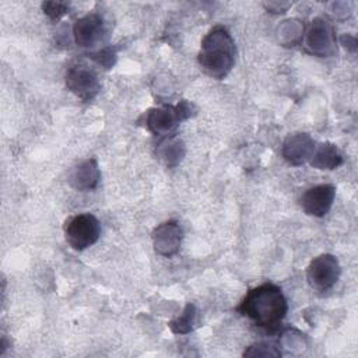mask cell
Returning <instances> with one entry per match:
<instances>
[{"label": "cell", "instance_id": "cell-1", "mask_svg": "<svg viewBox=\"0 0 358 358\" xmlns=\"http://www.w3.org/2000/svg\"><path fill=\"white\" fill-rule=\"evenodd\" d=\"M238 310L255 324L264 329H274L285 317L288 303L278 285L264 282L246 292Z\"/></svg>", "mask_w": 358, "mask_h": 358}, {"label": "cell", "instance_id": "cell-2", "mask_svg": "<svg viewBox=\"0 0 358 358\" xmlns=\"http://www.w3.org/2000/svg\"><path fill=\"white\" fill-rule=\"evenodd\" d=\"M235 55L236 48L231 34L225 27L217 25L203 38L197 60L207 76L222 80L232 70Z\"/></svg>", "mask_w": 358, "mask_h": 358}, {"label": "cell", "instance_id": "cell-3", "mask_svg": "<svg viewBox=\"0 0 358 358\" xmlns=\"http://www.w3.org/2000/svg\"><path fill=\"white\" fill-rule=\"evenodd\" d=\"M66 242L74 250H84L98 242L101 236V224L94 214L83 213L73 215L64 222Z\"/></svg>", "mask_w": 358, "mask_h": 358}, {"label": "cell", "instance_id": "cell-4", "mask_svg": "<svg viewBox=\"0 0 358 358\" xmlns=\"http://www.w3.org/2000/svg\"><path fill=\"white\" fill-rule=\"evenodd\" d=\"M192 112V105L186 101H180L178 105H165L161 108H152L145 116L147 129L155 136H169L175 131L178 124L187 119Z\"/></svg>", "mask_w": 358, "mask_h": 358}, {"label": "cell", "instance_id": "cell-5", "mask_svg": "<svg viewBox=\"0 0 358 358\" xmlns=\"http://www.w3.org/2000/svg\"><path fill=\"white\" fill-rule=\"evenodd\" d=\"M66 87L81 101H91L101 88L98 73L85 62L73 63L66 71Z\"/></svg>", "mask_w": 358, "mask_h": 358}, {"label": "cell", "instance_id": "cell-6", "mask_svg": "<svg viewBox=\"0 0 358 358\" xmlns=\"http://www.w3.org/2000/svg\"><path fill=\"white\" fill-rule=\"evenodd\" d=\"M341 274V267L336 256L323 253L315 257L306 268V280L316 291H329L336 285Z\"/></svg>", "mask_w": 358, "mask_h": 358}, {"label": "cell", "instance_id": "cell-7", "mask_svg": "<svg viewBox=\"0 0 358 358\" xmlns=\"http://www.w3.org/2000/svg\"><path fill=\"white\" fill-rule=\"evenodd\" d=\"M103 17L98 13L87 14L78 18L73 25V36L77 46L94 49L106 42L109 34Z\"/></svg>", "mask_w": 358, "mask_h": 358}, {"label": "cell", "instance_id": "cell-8", "mask_svg": "<svg viewBox=\"0 0 358 358\" xmlns=\"http://www.w3.org/2000/svg\"><path fill=\"white\" fill-rule=\"evenodd\" d=\"M306 45L313 55H317L320 57H327L334 55L337 49H336V36H334L331 24L322 17L315 18L310 22L306 32Z\"/></svg>", "mask_w": 358, "mask_h": 358}, {"label": "cell", "instance_id": "cell-9", "mask_svg": "<svg viewBox=\"0 0 358 358\" xmlns=\"http://www.w3.org/2000/svg\"><path fill=\"white\" fill-rule=\"evenodd\" d=\"M336 187L333 185H316L306 189L299 197L302 211L312 217H324L334 201Z\"/></svg>", "mask_w": 358, "mask_h": 358}, {"label": "cell", "instance_id": "cell-10", "mask_svg": "<svg viewBox=\"0 0 358 358\" xmlns=\"http://www.w3.org/2000/svg\"><path fill=\"white\" fill-rule=\"evenodd\" d=\"M154 249L158 255L171 257L176 255L182 243V228L176 221H165L152 232Z\"/></svg>", "mask_w": 358, "mask_h": 358}, {"label": "cell", "instance_id": "cell-11", "mask_svg": "<svg viewBox=\"0 0 358 358\" xmlns=\"http://www.w3.org/2000/svg\"><path fill=\"white\" fill-rule=\"evenodd\" d=\"M313 138L306 133L289 134L282 144V157L294 166H299L309 161L313 148Z\"/></svg>", "mask_w": 358, "mask_h": 358}, {"label": "cell", "instance_id": "cell-12", "mask_svg": "<svg viewBox=\"0 0 358 358\" xmlns=\"http://www.w3.org/2000/svg\"><path fill=\"white\" fill-rule=\"evenodd\" d=\"M101 179V171L95 158L84 159L73 168L69 176V183L78 192H90L96 189Z\"/></svg>", "mask_w": 358, "mask_h": 358}, {"label": "cell", "instance_id": "cell-13", "mask_svg": "<svg viewBox=\"0 0 358 358\" xmlns=\"http://www.w3.org/2000/svg\"><path fill=\"white\" fill-rule=\"evenodd\" d=\"M343 162L337 147L331 143H322L315 145L309 158V164L316 169H334Z\"/></svg>", "mask_w": 358, "mask_h": 358}, {"label": "cell", "instance_id": "cell-14", "mask_svg": "<svg viewBox=\"0 0 358 358\" xmlns=\"http://www.w3.org/2000/svg\"><path fill=\"white\" fill-rule=\"evenodd\" d=\"M197 323V309L193 303H187L183 313L169 322V329L175 334H186L194 329Z\"/></svg>", "mask_w": 358, "mask_h": 358}, {"label": "cell", "instance_id": "cell-15", "mask_svg": "<svg viewBox=\"0 0 358 358\" xmlns=\"http://www.w3.org/2000/svg\"><path fill=\"white\" fill-rule=\"evenodd\" d=\"M162 147L158 151V155L165 161L168 166L176 165L182 155H183V144L179 141H168L165 145L161 144Z\"/></svg>", "mask_w": 358, "mask_h": 358}, {"label": "cell", "instance_id": "cell-16", "mask_svg": "<svg viewBox=\"0 0 358 358\" xmlns=\"http://www.w3.org/2000/svg\"><path fill=\"white\" fill-rule=\"evenodd\" d=\"M245 357H280L281 352L275 347L266 344V343H257L250 345L245 352Z\"/></svg>", "mask_w": 358, "mask_h": 358}, {"label": "cell", "instance_id": "cell-17", "mask_svg": "<svg viewBox=\"0 0 358 358\" xmlns=\"http://www.w3.org/2000/svg\"><path fill=\"white\" fill-rule=\"evenodd\" d=\"M42 10L52 20H59L60 17H63L67 13L69 4L63 3V1H45V3H42Z\"/></svg>", "mask_w": 358, "mask_h": 358}, {"label": "cell", "instance_id": "cell-18", "mask_svg": "<svg viewBox=\"0 0 358 358\" xmlns=\"http://www.w3.org/2000/svg\"><path fill=\"white\" fill-rule=\"evenodd\" d=\"M92 56H94V59H95V62L98 64L105 66L106 69L110 67L113 64V62H115V53L112 50H109V49H102V50L94 53Z\"/></svg>", "mask_w": 358, "mask_h": 358}]
</instances>
